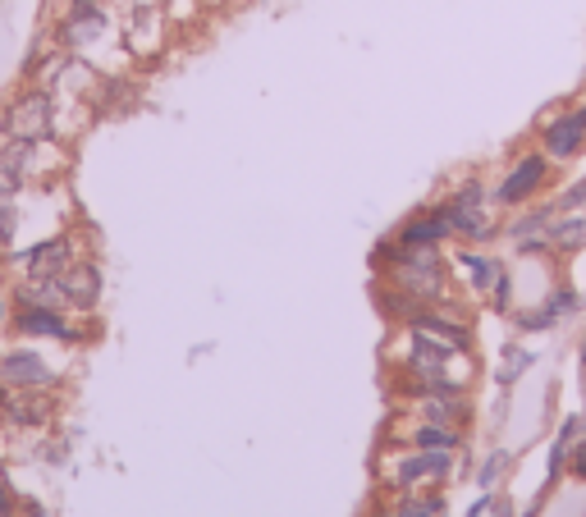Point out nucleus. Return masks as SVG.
I'll return each mask as SVG.
<instances>
[{
  "mask_svg": "<svg viewBox=\"0 0 586 517\" xmlns=\"http://www.w3.org/2000/svg\"><path fill=\"white\" fill-rule=\"evenodd\" d=\"M445 216H449V225H454V238L486 243V238L500 234L495 216L486 211V188H481V179H463V184L454 188V197L445 202Z\"/></svg>",
  "mask_w": 586,
  "mask_h": 517,
  "instance_id": "3",
  "label": "nucleus"
},
{
  "mask_svg": "<svg viewBox=\"0 0 586 517\" xmlns=\"http://www.w3.org/2000/svg\"><path fill=\"white\" fill-rule=\"evenodd\" d=\"M582 371H586V339H582Z\"/></svg>",
  "mask_w": 586,
  "mask_h": 517,
  "instance_id": "29",
  "label": "nucleus"
},
{
  "mask_svg": "<svg viewBox=\"0 0 586 517\" xmlns=\"http://www.w3.org/2000/svg\"><path fill=\"white\" fill-rule=\"evenodd\" d=\"M110 28V14L101 0H69L65 19H60V42L69 51H87V46H97Z\"/></svg>",
  "mask_w": 586,
  "mask_h": 517,
  "instance_id": "5",
  "label": "nucleus"
},
{
  "mask_svg": "<svg viewBox=\"0 0 586 517\" xmlns=\"http://www.w3.org/2000/svg\"><path fill=\"white\" fill-rule=\"evenodd\" d=\"M60 289H65V307L74 312H92L101 298V270L92 261H74V266L60 275Z\"/></svg>",
  "mask_w": 586,
  "mask_h": 517,
  "instance_id": "13",
  "label": "nucleus"
},
{
  "mask_svg": "<svg viewBox=\"0 0 586 517\" xmlns=\"http://www.w3.org/2000/svg\"><path fill=\"white\" fill-rule=\"evenodd\" d=\"M202 5H216V0H202Z\"/></svg>",
  "mask_w": 586,
  "mask_h": 517,
  "instance_id": "30",
  "label": "nucleus"
},
{
  "mask_svg": "<svg viewBox=\"0 0 586 517\" xmlns=\"http://www.w3.org/2000/svg\"><path fill=\"white\" fill-rule=\"evenodd\" d=\"M42 142H5L0 147V202H10L19 197V188L28 184V174H33V156Z\"/></svg>",
  "mask_w": 586,
  "mask_h": 517,
  "instance_id": "10",
  "label": "nucleus"
},
{
  "mask_svg": "<svg viewBox=\"0 0 586 517\" xmlns=\"http://www.w3.org/2000/svg\"><path fill=\"white\" fill-rule=\"evenodd\" d=\"M554 216H559V211H554V202L536 206V211H527V216L513 220V225H509V238H513V243H527V238H545V229H550Z\"/></svg>",
  "mask_w": 586,
  "mask_h": 517,
  "instance_id": "16",
  "label": "nucleus"
},
{
  "mask_svg": "<svg viewBox=\"0 0 586 517\" xmlns=\"http://www.w3.org/2000/svg\"><path fill=\"white\" fill-rule=\"evenodd\" d=\"M490 293H495V312H509L513 307V275L509 270H500V280H495V289Z\"/></svg>",
  "mask_w": 586,
  "mask_h": 517,
  "instance_id": "23",
  "label": "nucleus"
},
{
  "mask_svg": "<svg viewBox=\"0 0 586 517\" xmlns=\"http://www.w3.org/2000/svg\"><path fill=\"white\" fill-rule=\"evenodd\" d=\"M51 367L33 348H10L0 357V389H37V385H51Z\"/></svg>",
  "mask_w": 586,
  "mask_h": 517,
  "instance_id": "9",
  "label": "nucleus"
},
{
  "mask_svg": "<svg viewBox=\"0 0 586 517\" xmlns=\"http://www.w3.org/2000/svg\"><path fill=\"white\" fill-rule=\"evenodd\" d=\"M454 266L467 275V284H472V293H490L495 289V280H500V261L486 257V252H472V248H458L454 252Z\"/></svg>",
  "mask_w": 586,
  "mask_h": 517,
  "instance_id": "15",
  "label": "nucleus"
},
{
  "mask_svg": "<svg viewBox=\"0 0 586 517\" xmlns=\"http://www.w3.org/2000/svg\"><path fill=\"white\" fill-rule=\"evenodd\" d=\"M10 513V495H5V490H0V517Z\"/></svg>",
  "mask_w": 586,
  "mask_h": 517,
  "instance_id": "27",
  "label": "nucleus"
},
{
  "mask_svg": "<svg viewBox=\"0 0 586 517\" xmlns=\"http://www.w3.org/2000/svg\"><path fill=\"white\" fill-rule=\"evenodd\" d=\"M413 444L417 449H458V431L449 426V421H426V426H417L413 431Z\"/></svg>",
  "mask_w": 586,
  "mask_h": 517,
  "instance_id": "17",
  "label": "nucleus"
},
{
  "mask_svg": "<svg viewBox=\"0 0 586 517\" xmlns=\"http://www.w3.org/2000/svg\"><path fill=\"white\" fill-rule=\"evenodd\" d=\"M545 184H550V156H545V151H527V156H518L513 170L500 179L495 202L500 206H522V202H532Z\"/></svg>",
  "mask_w": 586,
  "mask_h": 517,
  "instance_id": "4",
  "label": "nucleus"
},
{
  "mask_svg": "<svg viewBox=\"0 0 586 517\" xmlns=\"http://www.w3.org/2000/svg\"><path fill=\"white\" fill-rule=\"evenodd\" d=\"M19 261H23V275H28V280H60V275L74 266V243H69V238H46V243L23 252Z\"/></svg>",
  "mask_w": 586,
  "mask_h": 517,
  "instance_id": "8",
  "label": "nucleus"
},
{
  "mask_svg": "<svg viewBox=\"0 0 586 517\" xmlns=\"http://www.w3.org/2000/svg\"><path fill=\"white\" fill-rule=\"evenodd\" d=\"M449 238H454V225H449L445 206H426V211L408 216L390 238H385V243H380V248H376V266H385L394 252H408V248H440V243H449Z\"/></svg>",
  "mask_w": 586,
  "mask_h": 517,
  "instance_id": "2",
  "label": "nucleus"
},
{
  "mask_svg": "<svg viewBox=\"0 0 586 517\" xmlns=\"http://www.w3.org/2000/svg\"><path fill=\"white\" fill-rule=\"evenodd\" d=\"M541 147H545L550 161H573V156H582V147H586V106L559 110L554 119H545Z\"/></svg>",
  "mask_w": 586,
  "mask_h": 517,
  "instance_id": "6",
  "label": "nucleus"
},
{
  "mask_svg": "<svg viewBox=\"0 0 586 517\" xmlns=\"http://www.w3.org/2000/svg\"><path fill=\"white\" fill-rule=\"evenodd\" d=\"M440 513H445V499L422 495V499H403V504H394L390 517H440Z\"/></svg>",
  "mask_w": 586,
  "mask_h": 517,
  "instance_id": "19",
  "label": "nucleus"
},
{
  "mask_svg": "<svg viewBox=\"0 0 586 517\" xmlns=\"http://www.w3.org/2000/svg\"><path fill=\"white\" fill-rule=\"evenodd\" d=\"M449 476V449H417L413 458H399L390 472L394 485H422V481H445Z\"/></svg>",
  "mask_w": 586,
  "mask_h": 517,
  "instance_id": "11",
  "label": "nucleus"
},
{
  "mask_svg": "<svg viewBox=\"0 0 586 517\" xmlns=\"http://www.w3.org/2000/svg\"><path fill=\"white\" fill-rule=\"evenodd\" d=\"M564 321V316L554 312L550 302H541V307H536V312H522V316H513V325H518V330H527V334H541V330H554V325Z\"/></svg>",
  "mask_w": 586,
  "mask_h": 517,
  "instance_id": "18",
  "label": "nucleus"
},
{
  "mask_svg": "<svg viewBox=\"0 0 586 517\" xmlns=\"http://www.w3.org/2000/svg\"><path fill=\"white\" fill-rule=\"evenodd\" d=\"M495 517H513V508H509V504H500V508H495Z\"/></svg>",
  "mask_w": 586,
  "mask_h": 517,
  "instance_id": "28",
  "label": "nucleus"
},
{
  "mask_svg": "<svg viewBox=\"0 0 586 517\" xmlns=\"http://www.w3.org/2000/svg\"><path fill=\"white\" fill-rule=\"evenodd\" d=\"M568 476L586 481V444H568Z\"/></svg>",
  "mask_w": 586,
  "mask_h": 517,
  "instance_id": "24",
  "label": "nucleus"
},
{
  "mask_svg": "<svg viewBox=\"0 0 586 517\" xmlns=\"http://www.w3.org/2000/svg\"><path fill=\"white\" fill-rule=\"evenodd\" d=\"M5 138L14 142H51L55 138V97L46 87H33L5 106Z\"/></svg>",
  "mask_w": 586,
  "mask_h": 517,
  "instance_id": "1",
  "label": "nucleus"
},
{
  "mask_svg": "<svg viewBox=\"0 0 586 517\" xmlns=\"http://www.w3.org/2000/svg\"><path fill=\"white\" fill-rule=\"evenodd\" d=\"M545 243H550L554 257H577L586 248V211H568V216H554L545 229Z\"/></svg>",
  "mask_w": 586,
  "mask_h": 517,
  "instance_id": "14",
  "label": "nucleus"
},
{
  "mask_svg": "<svg viewBox=\"0 0 586 517\" xmlns=\"http://www.w3.org/2000/svg\"><path fill=\"white\" fill-rule=\"evenodd\" d=\"M504 467H509V453H490V458H486V467L477 472V485H481V490H490V485L500 481V476H504Z\"/></svg>",
  "mask_w": 586,
  "mask_h": 517,
  "instance_id": "22",
  "label": "nucleus"
},
{
  "mask_svg": "<svg viewBox=\"0 0 586 517\" xmlns=\"http://www.w3.org/2000/svg\"><path fill=\"white\" fill-rule=\"evenodd\" d=\"M554 211H559V216H568V211H586V179L568 184L564 193L554 197Z\"/></svg>",
  "mask_w": 586,
  "mask_h": 517,
  "instance_id": "21",
  "label": "nucleus"
},
{
  "mask_svg": "<svg viewBox=\"0 0 586 517\" xmlns=\"http://www.w3.org/2000/svg\"><path fill=\"white\" fill-rule=\"evenodd\" d=\"M490 504H495V499H490V490H481V499H477L472 508H467L463 517H486V513H490Z\"/></svg>",
  "mask_w": 586,
  "mask_h": 517,
  "instance_id": "26",
  "label": "nucleus"
},
{
  "mask_svg": "<svg viewBox=\"0 0 586 517\" xmlns=\"http://www.w3.org/2000/svg\"><path fill=\"white\" fill-rule=\"evenodd\" d=\"M408 330L431 334V339H440V344L458 348V353H467V348H472V325H467L463 316L440 312V302H435V307H417V312L408 316Z\"/></svg>",
  "mask_w": 586,
  "mask_h": 517,
  "instance_id": "7",
  "label": "nucleus"
},
{
  "mask_svg": "<svg viewBox=\"0 0 586 517\" xmlns=\"http://www.w3.org/2000/svg\"><path fill=\"white\" fill-rule=\"evenodd\" d=\"M14 330L42 334V339H74V325L60 316V307H42V302H19L14 307Z\"/></svg>",
  "mask_w": 586,
  "mask_h": 517,
  "instance_id": "12",
  "label": "nucleus"
},
{
  "mask_svg": "<svg viewBox=\"0 0 586 517\" xmlns=\"http://www.w3.org/2000/svg\"><path fill=\"white\" fill-rule=\"evenodd\" d=\"M14 229H19V211H14L10 202H0V243L14 238Z\"/></svg>",
  "mask_w": 586,
  "mask_h": 517,
  "instance_id": "25",
  "label": "nucleus"
},
{
  "mask_svg": "<svg viewBox=\"0 0 586 517\" xmlns=\"http://www.w3.org/2000/svg\"><path fill=\"white\" fill-rule=\"evenodd\" d=\"M504 357H509V362L500 367V385H518V380L532 371V362H536V353H522V348H509Z\"/></svg>",
  "mask_w": 586,
  "mask_h": 517,
  "instance_id": "20",
  "label": "nucleus"
}]
</instances>
